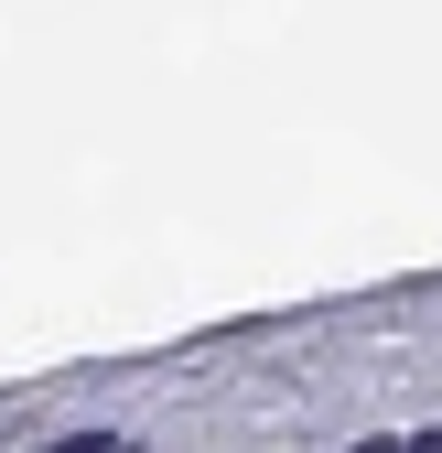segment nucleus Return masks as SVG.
Returning <instances> with one entry per match:
<instances>
[{"label": "nucleus", "instance_id": "nucleus-2", "mask_svg": "<svg viewBox=\"0 0 442 453\" xmlns=\"http://www.w3.org/2000/svg\"><path fill=\"white\" fill-rule=\"evenodd\" d=\"M367 453H400V442H367Z\"/></svg>", "mask_w": 442, "mask_h": 453}, {"label": "nucleus", "instance_id": "nucleus-1", "mask_svg": "<svg viewBox=\"0 0 442 453\" xmlns=\"http://www.w3.org/2000/svg\"><path fill=\"white\" fill-rule=\"evenodd\" d=\"M54 453H130V442H108V432H76V442H54Z\"/></svg>", "mask_w": 442, "mask_h": 453}]
</instances>
